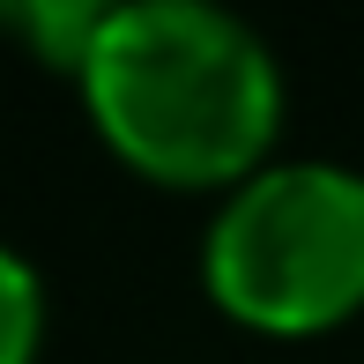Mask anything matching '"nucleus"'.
<instances>
[{"instance_id":"f257e3e1","label":"nucleus","mask_w":364,"mask_h":364,"mask_svg":"<svg viewBox=\"0 0 364 364\" xmlns=\"http://www.w3.org/2000/svg\"><path fill=\"white\" fill-rule=\"evenodd\" d=\"M75 82L105 149L156 186L230 193L260 164H275L283 68L253 23L208 0L105 8V30Z\"/></svg>"},{"instance_id":"f03ea898","label":"nucleus","mask_w":364,"mask_h":364,"mask_svg":"<svg viewBox=\"0 0 364 364\" xmlns=\"http://www.w3.org/2000/svg\"><path fill=\"white\" fill-rule=\"evenodd\" d=\"M201 283L253 335H327L364 312V171L327 156L260 164L223 193Z\"/></svg>"},{"instance_id":"7ed1b4c3","label":"nucleus","mask_w":364,"mask_h":364,"mask_svg":"<svg viewBox=\"0 0 364 364\" xmlns=\"http://www.w3.org/2000/svg\"><path fill=\"white\" fill-rule=\"evenodd\" d=\"M0 23L30 45V60H45L60 75H82L97 30H105V8L97 0H15V8H0Z\"/></svg>"},{"instance_id":"20e7f679","label":"nucleus","mask_w":364,"mask_h":364,"mask_svg":"<svg viewBox=\"0 0 364 364\" xmlns=\"http://www.w3.org/2000/svg\"><path fill=\"white\" fill-rule=\"evenodd\" d=\"M45 342V283L15 245H0V364H30Z\"/></svg>"}]
</instances>
